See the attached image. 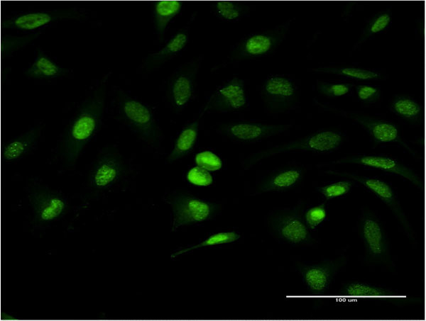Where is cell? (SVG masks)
<instances>
[{"label":"cell","instance_id":"obj_23","mask_svg":"<svg viewBox=\"0 0 426 321\" xmlns=\"http://www.w3.org/2000/svg\"><path fill=\"white\" fill-rule=\"evenodd\" d=\"M68 72V69L60 67L42 50H38L35 61L25 74L33 79H52L65 75Z\"/></svg>","mask_w":426,"mask_h":321},{"label":"cell","instance_id":"obj_35","mask_svg":"<svg viewBox=\"0 0 426 321\" xmlns=\"http://www.w3.org/2000/svg\"><path fill=\"white\" fill-rule=\"evenodd\" d=\"M390 22V15L388 12H383L376 15L368 24L364 30L363 38H366L373 34L383 30Z\"/></svg>","mask_w":426,"mask_h":321},{"label":"cell","instance_id":"obj_19","mask_svg":"<svg viewBox=\"0 0 426 321\" xmlns=\"http://www.w3.org/2000/svg\"><path fill=\"white\" fill-rule=\"evenodd\" d=\"M340 294L347 297L384 298L388 299L391 303L398 305L422 301L419 298L395 296L393 293L386 288L360 282L345 284L343 286Z\"/></svg>","mask_w":426,"mask_h":321},{"label":"cell","instance_id":"obj_26","mask_svg":"<svg viewBox=\"0 0 426 321\" xmlns=\"http://www.w3.org/2000/svg\"><path fill=\"white\" fill-rule=\"evenodd\" d=\"M393 112L410 121H417L422 116V109L419 103L408 96L395 97L391 104Z\"/></svg>","mask_w":426,"mask_h":321},{"label":"cell","instance_id":"obj_22","mask_svg":"<svg viewBox=\"0 0 426 321\" xmlns=\"http://www.w3.org/2000/svg\"><path fill=\"white\" fill-rule=\"evenodd\" d=\"M41 133L40 126H35L9 142L3 150L6 161L16 160L26 154L35 145Z\"/></svg>","mask_w":426,"mask_h":321},{"label":"cell","instance_id":"obj_8","mask_svg":"<svg viewBox=\"0 0 426 321\" xmlns=\"http://www.w3.org/2000/svg\"><path fill=\"white\" fill-rule=\"evenodd\" d=\"M261 96L267 108L273 112L290 109L297 102V92L288 79L273 76L268 79L261 89Z\"/></svg>","mask_w":426,"mask_h":321},{"label":"cell","instance_id":"obj_11","mask_svg":"<svg viewBox=\"0 0 426 321\" xmlns=\"http://www.w3.org/2000/svg\"><path fill=\"white\" fill-rule=\"evenodd\" d=\"M200 64V60H194L173 76L169 84L168 96L175 110H182L191 99Z\"/></svg>","mask_w":426,"mask_h":321},{"label":"cell","instance_id":"obj_6","mask_svg":"<svg viewBox=\"0 0 426 321\" xmlns=\"http://www.w3.org/2000/svg\"><path fill=\"white\" fill-rule=\"evenodd\" d=\"M302 205L292 210L277 214L271 221L273 230L280 239L292 244H312L307 226L304 223L301 212Z\"/></svg>","mask_w":426,"mask_h":321},{"label":"cell","instance_id":"obj_13","mask_svg":"<svg viewBox=\"0 0 426 321\" xmlns=\"http://www.w3.org/2000/svg\"><path fill=\"white\" fill-rule=\"evenodd\" d=\"M34 218L39 223H48L60 218L67 205L58 193L44 188H36L29 194Z\"/></svg>","mask_w":426,"mask_h":321},{"label":"cell","instance_id":"obj_31","mask_svg":"<svg viewBox=\"0 0 426 321\" xmlns=\"http://www.w3.org/2000/svg\"><path fill=\"white\" fill-rule=\"evenodd\" d=\"M351 186L352 183L349 181H339L318 187L317 190L325 197L327 201L346 194L351 190Z\"/></svg>","mask_w":426,"mask_h":321},{"label":"cell","instance_id":"obj_27","mask_svg":"<svg viewBox=\"0 0 426 321\" xmlns=\"http://www.w3.org/2000/svg\"><path fill=\"white\" fill-rule=\"evenodd\" d=\"M213 7L217 16L227 21L239 19L248 10L247 6L231 1H216Z\"/></svg>","mask_w":426,"mask_h":321},{"label":"cell","instance_id":"obj_2","mask_svg":"<svg viewBox=\"0 0 426 321\" xmlns=\"http://www.w3.org/2000/svg\"><path fill=\"white\" fill-rule=\"evenodd\" d=\"M118 103L121 116L138 135L148 144L157 145L160 131L149 108L122 91L118 93Z\"/></svg>","mask_w":426,"mask_h":321},{"label":"cell","instance_id":"obj_33","mask_svg":"<svg viewBox=\"0 0 426 321\" xmlns=\"http://www.w3.org/2000/svg\"><path fill=\"white\" fill-rule=\"evenodd\" d=\"M305 220L307 227L315 229L322 223L327 217L325 203L314 206L308 209L305 213Z\"/></svg>","mask_w":426,"mask_h":321},{"label":"cell","instance_id":"obj_9","mask_svg":"<svg viewBox=\"0 0 426 321\" xmlns=\"http://www.w3.org/2000/svg\"><path fill=\"white\" fill-rule=\"evenodd\" d=\"M327 174L345 176L356 180L368 189L372 191L381 201H382L395 215L402 226L407 232L410 239L413 238V232L409 223L404 214L395 194L392 188L386 182L376 178H371L356 174L338 172L332 170L325 171Z\"/></svg>","mask_w":426,"mask_h":321},{"label":"cell","instance_id":"obj_4","mask_svg":"<svg viewBox=\"0 0 426 321\" xmlns=\"http://www.w3.org/2000/svg\"><path fill=\"white\" fill-rule=\"evenodd\" d=\"M173 213L172 231L178 227L201 223L211 218L218 205L191 195L179 193L168 199Z\"/></svg>","mask_w":426,"mask_h":321},{"label":"cell","instance_id":"obj_28","mask_svg":"<svg viewBox=\"0 0 426 321\" xmlns=\"http://www.w3.org/2000/svg\"><path fill=\"white\" fill-rule=\"evenodd\" d=\"M40 32L25 36L4 35L1 38V57L5 58L36 39Z\"/></svg>","mask_w":426,"mask_h":321},{"label":"cell","instance_id":"obj_30","mask_svg":"<svg viewBox=\"0 0 426 321\" xmlns=\"http://www.w3.org/2000/svg\"><path fill=\"white\" fill-rule=\"evenodd\" d=\"M315 71L334 73L361 80H368L380 77V74L376 72L354 67L320 68L315 69Z\"/></svg>","mask_w":426,"mask_h":321},{"label":"cell","instance_id":"obj_16","mask_svg":"<svg viewBox=\"0 0 426 321\" xmlns=\"http://www.w3.org/2000/svg\"><path fill=\"white\" fill-rule=\"evenodd\" d=\"M284 30L251 35L242 40L232 52V58L242 60L265 55L274 49L281 41Z\"/></svg>","mask_w":426,"mask_h":321},{"label":"cell","instance_id":"obj_20","mask_svg":"<svg viewBox=\"0 0 426 321\" xmlns=\"http://www.w3.org/2000/svg\"><path fill=\"white\" fill-rule=\"evenodd\" d=\"M187 41V31L185 29L179 30L160 50L146 57L144 62L145 69L152 70L160 67L180 52L185 47Z\"/></svg>","mask_w":426,"mask_h":321},{"label":"cell","instance_id":"obj_3","mask_svg":"<svg viewBox=\"0 0 426 321\" xmlns=\"http://www.w3.org/2000/svg\"><path fill=\"white\" fill-rule=\"evenodd\" d=\"M359 230L365 247L366 261L393 267L386 236L377 217L371 211L364 212Z\"/></svg>","mask_w":426,"mask_h":321},{"label":"cell","instance_id":"obj_29","mask_svg":"<svg viewBox=\"0 0 426 321\" xmlns=\"http://www.w3.org/2000/svg\"><path fill=\"white\" fill-rule=\"evenodd\" d=\"M240 237V235L235 232H223L212 235L207 237L205 240L201 243L194 245L191 247L184 249L179 252H175L171 255L172 258L176 257L177 256L189 252L190 250L198 249L203 247L214 246L226 243H231L236 241Z\"/></svg>","mask_w":426,"mask_h":321},{"label":"cell","instance_id":"obj_5","mask_svg":"<svg viewBox=\"0 0 426 321\" xmlns=\"http://www.w3.org/2000/svg\"><path fill=\"white\" fill-rule=\"evenodd\" d=\"M342 139L341 135L334 131L318 132L305 138L255 154L248 159L246 166L250 167L261 159L275 154L293 150L316 152L331 151L340 145Z\"/></svg>","mask_w":426,"mask_h":321},{"label":"cell","instance_id":"obj_15","mask_svg":"<svg viewBox=\"0 0 426 321\" xmlns=\"http://www.w3.org/2000/svg\"><path fill=\"white\" fill-rule=\"evenodd\" d=\"M289 126L287 125L237 122L221 126L219 131L233 139L242 141H255L284 132Z\"/></svg>","mask_w":426,"mask_h":321},{"label":"cell","instance_id":"obj_1","mask_svg":"<svg viewBox=\"0 0 426 321\" xmlns=\"http://www.w3.org/2000/svg\"><path fill=\"white\" fill-rule=\"evenodd\" d=\"M108 77L109 74H106L92 94L84 101L62 142L61 154L68 167L74 166L99 128L104 108Z\"/></svg>","mask_w":426,"mask_h":321},{"label":"cell","instance_id":"obj_17","mask_svg":"<svg viewBox=\"0 0 426 321\" xmlns=\"http://www.w3.org/2000/svg\"><path fill=\"white\" fill-rule=\"evenodd\" d=\"M123 164L116 151L106 150L97 161L90 175V184L96 189L106 188L121 175Z\"/></svg>","mask_w":426,"mask_h":321},{"label":"cell","instance_id":"obj_10","mask_svg":"<svg viewBox=\"0 0 426 321\" xmlns=\"http://www.w3.org/2000/svg\"><path fill=\"white\" fill-rule=\"evenodd\" d=\"M84 18L85 14L75 8L46 12H32L4 20L1 28L32 30L58 20H82Z\"/></svg>","mask_w":426,"mask_h":321},{"label":"cell","instance_id":"obj_34","mask_svg":"<svg viewBox=\"0 0 426 321\" xmlns=\"http://www.w3.org/2000/svg\"><path fill=\"white\" fill-rule=\"evenodd\" d=\"M352 86L349 84H329L323 81L317 82L319 91L329 97H339L349 93Z\"/></svg>","mask_w":426,"mask_h":321},{"label":"cell","instance_id":"obj_14","mask_svg":"<svg viewBox=\"0 0 426 321\" xmlns=\"http://www.w3.org/2000/svg\"><path fill=\"white\" fill-rule=\"evenodd\" d=\"M333 163L357 164L365 167L378 169L386 172L398 174L408 179L422 191H423L425 188L424 183L411 169L402 164L398 161L387 156L363 155L345 158L334 162Z\"/></svg>","mask_w":426,"mask_h":321},{"label":"cell","instance_id":"obj_37","mask_svg":"<svg viewBox=\"0 0 426 321\" xmlns=\"http://www.w3.org/2000/svg\"><path fill=\"white\" fill-rule=\"evenodd\" d=\"M356 92L359 98L366 103H373L380 97L379 90L370 86L359 85L356 86Z\"/></svg>","mask_w":426,"mask_h":321},{"label":"cell","instance_id":"obj_24","mask_svg":"<svg viewBox=\"0 0 426 321\" xmlns=\"http://www.w3.org/2000/svg\"><path fill=\"white\" fill-rule=\"evenodd\" d=\"M182 1H158L154 4V24L155 30L163 40L165 29L170 21L181 10Z\"/></svg>","mask_w":426,"mask_h":321},{"label":"cell","instance_id":"obj_32","mask_svg":"<svg viewBox=\"0 0 426 321\" xmlns=\"http://www.w3.org/2000/svg\"><path fill=\"white\" fill-rule=\"evenodd\" d=\"M197 166L207 171H217L222 168L221 159L210 151H204L198 153L195 158Z\"/></svg>","mask_w":426,"mask_h":321},{"label":"cell","instance_id":"obj_36","mask_svg":"<svg viewBox=\"0 0 426 321\" xmlns=\"http://www.w3.org/2000/svg\"><path fill=\"white\" fill-rule=\"evenodd\" d=\"M187 178L189 182L200 186H207L213 182V178L209 171L199 166L192 168L188 171Z\"/></svg>","mask_w":426,"mask_h":321},{"label":"cell","instance_id":"obj_18","mask_svg":"<svg viewBox=\"0 0 426 321\" xmlns=\"http://www.w3.org/2000/svg\"><path fill=\"white\" fill-rule=\"evenodd\" d=\"M350 116L366 129L375 145L383 142H397L413 152L400 139L395 125L361 115L353 114Z\"/></svg>","mask_w":426,"mask_h":321},{"label":"cell","instance_id":"obj_7","mask_svg":"<svg viewBox=\"0 0 426 321\" xmlns=\"http://www.w3.org/2000/svg\"><path fill=\"white\" fill-rule=\"evenodd\" d=\"M346 263V257L341 256L314 265L297 263V268L308 290L318 295L327 289L336 274Z\"/></svg>","mask_w":426,"mask_h":321},{"label":"cell","instance_id":"obj_21","mask_svg":"<svg viewBox=\"0 0 426 321\" xmlns=\"http://www.w3.org/2000/svg\"><path fill=\"white\" fill-rule=\"evenodd\" d=\"M304 171L299 167H289L274 173L259 186L261 192L279 191L290 189L302 179Z\"/></svg>","mask_w":426,"mask_h":321},{"label":"cell","instance_id":"obj_25","mask_svg":"<svg viewBox=\"0 0 426 321\" xmlns=\"http://www.w3.org/2000/svg\"><path fill=\"white\" fill-rule=\"evenodd\" d=\"M199 122L195 121L184 127L167 161L173 162L185 156L194 147L198 133Z\"/></svg>","mask_w":426,"mask_h":321},{"label":"cell","instance_id":"obj_12","mask_svg":"<svg viewBox=\"0 0 426 321\" xmlns=\"http://www.w3.org/2000/svg\"><path fill=\"white\" fill-rule=\"evenodd\" d=\"M246 103L244 82L238 77H234L211 95L204 111H234L242 108Z\"/></svg>","mask_w":426,"mask_h":321}]
</instances>
